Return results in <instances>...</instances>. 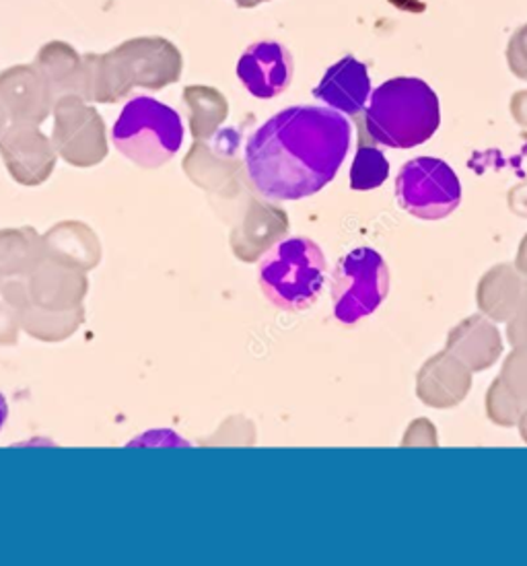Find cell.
I'll return each instance as SVG.
<instances>
[{"label":"cell","instance_id":"obj_20","mask_svg":"<svg viewBox=\"0 0 527 566\" xmlns=\"http://www.w3.org/2000/svg\"><path fill=\"white\" fill-rule=\"evenodd\" d=\"M509 109H512L513 119L527 130V90L513 93Z\"/></svg>","mask_w":527,"mask_h":566},{"label":"cell","instance_id":"obj_11","mask_svg":"<svg viewBox=\"0 0 527 566\" xmlns=\"http://www.w3.org/2000/svg\"><path fill=\"white\" fill-rule=\"evenodd\" d=\"M476 301L484 315L495 322H512L527 305V276L512 264H498L483 276Z\"/></svg>","mask_w":527,"mask_h":566},{"label":"cell","instance_id":"obj_13","mask_svg":"<svg viewBox=\"0 0 527 566\" xmlns=\"http://www.w3.org/2000/svg\"><path fill=\"white\" fill-rule=\"evenodd\" d=\"M388 176H390V164L383 150L377 149L376 143L369 145L361 140L350 165V188L357 192H369L383 186Z\"/></svg>","mask_w":527,"mask_h":566},{"label":"cell","instance_id":"obj_4","mask_svg":"<svg viewBox=\"0 0 527 566\" xmlns=\"http://www.w3.org/2000/svg\"><path fill=\"white\" fill-rule=\"evenodd\" d=\"M328 262L314 239L278 241L262 258L257 281L264 297L283 312H303L319 298Z\"/></svg>","mask_w":527,"mask_h":566},{"label":"cell","instance_id":"obj_10","mask_svg":"<svg viewBox=\"0 0 527 566\" xmlns=\"http://www.w3.org/2000/svg\"><path fill=\"white\" fill-rule=\"evenodd\" d=\"M472 371L450 350H443L422 365L417 377V396L431 408H453L466 400Z\"/></svg>","mask_w":527,"mask_h":566},{"label":"cell","instance_id":"obj_2","mask_svg":"<svg viewBox=\"0 0 527 566\" xmlns=\"http://www.w3.org/2000/svg\"><path fill=\"white\" fill-rule=\"evenodd\" d=\"M441 105L431 85L396 76L379 85L365 107V138L390 149H412L439 130Z\"/></svg>","mask_w":527,"mask_h":566},{"label":"cell","instance_id":"obj_8","mask_svg":"<svg viewBox=\"0 0 527 566\" xmlns=\"http://www.w3.org/2000/svg\"><path fill=\"white\" fill-rule=\"evenodd\" d=\"M235 73L252 97L266 102L288 90L293 59L278 42H257L243 52Z\"/></svg>","mask_w":527,"mask_h":566},{"label":"cell","instance_id":"obj_5","mask_svg":"<svg viewBox=\"0 0 527 566\" xmlns=\"http://www.w3.org/2000/svg\"><path fill=\"white\" fill-rule=\"evenodd\" d=\"M112 143L143 169L164 167L183 145L180 114L149 95L133 97L112 128Z\"/></svg>","mask_w":527,"mask_h":566},{"label":"cell","instance_id":"obj_3","mask_svg":"<svg viewBox=\"0 0 527 566\" xmlns=\"http://www.w3.org/2000/svg\"><path fill=\"white\" fill-rule=\"evenodd\" d=\"M180 50L166 38H135L107 54H85V81L104 91V97H118L133 87L161 90L181 75Z\"/></svg>","mask_w":527,"mask_h":566},{"label":"cell","instance_id":"obj_22","mask_svg":"<svg viewBox=\"0 0 527 566\" xmlns=\"http://www.w3.org/2000/svg\"><path fill=\"white\" fill-rule=\"evenodd\" d=\"M238 7H242V9H254V7H260V4H264V2H271V0H233Z\"/></svg>","mask_w":527,"mask_h":566},{"label":"cell","instance_id":"obj_21","mask_svg":"<svg viewBox=\"0 0 527 566\" xmlns=\"http://www.w3.org/2000/svg\"><path fill=\"white\" fill-rule=\"evenodd\" d=\"M517 264H515V269L519 270V272H524L527 276V235L521 241V245H519V252H517V260H515Z\"/></svg>","mask_w":527,"mask_h":566},{"label":"cell","instance_id":"obj_24","mask_svg":"<svg viewBox=\"0 0 527 566\" xmlns=\"http://www.w3.org/2000/svg\"><path fill=\"white\" fill-rule=\"evenodd\" d=\"M519 431H521V437H524V441L527 443V408L524 410V415L519 417Z\"/></svg>","mask_w":527,"mask_h":566},{"label":"cell","instance_id":"obj_7","mask_svg":"<svg viewBox=\"0 0 527 566\" xmlns=\"http://www.w3.org/2000/svg\"><path fill=\"white\" fill-rule=\"evenodd\" d=\"M393 190L398 205L422 221L445 219L462 202V184L455 171L435 157H417L402 165Z\"/></svg>","mask_w":527,"mask_h":566},{"label":"cell","instance_id":"obj_23","mask_svg":"<svg viewBox=\"0 0 527 566\" xmlns=\"http://www.w3.org/2000/svg\"><path fill=\"white\" fill-rule=\"evenodd\" d=\"M7 417H9V406H7V400H4V396L0 394V429L4 427V422H7Z\"/></svg>","mask_w":527,"mask_h":566},{"label":"cell","instance_id":"obj_15","mask_svg":"<svg viewBox=\"0 0 527 566\" xmlns=\"http://www.w3.org/2000/svg\"><path fill=\"white\" fill-rule=\"evenodd\" d=\"M498 379L527 408V344L515 346V350L505 360Z\"/></svg>","mask_w":527,"mask_h":566},{"label":"cell","instance_id":"obj_9","mask_svg":"<svg viewBox=\"0 0 527 566\" xmlns=\"http://www.w3.org/2000/svg\"><path fill=\"white\" fill-rule=\"evenodd\" d=\"M314 97L340 114L359 116L371 97V78L367 66L350 54L338 60L322 76L314 90Z\"/></svg>","mask_w":527,"mask_h":566},{"label":"cell","instance_id":"obj_14","mask_svg":"<svg viewBox=\"0 0 527 566\" xmlns=\"http://www.w3.org/2000/svg\"><path fill=\"white\" fill-rule=\"evenodd\" d=\"M524 410H526V403L521 402L519 398H515L512 391L503 386L500 379L493 381V386L486 394V412L495 424L513 427L519 422Z\"/></svg>","mask_w":527,"mask_h":566},{"label":"cell","instance_id":"obj_19","mask_svg":"<svg viewBox=\"0 0 527 566\" xmlns=\"http://www.w3.org/2000/svg\"><path fill=\"white\" fill-rule=\"evenodd\" d=\"M509 209L519 217H527V178L509 190Z\"/></svg>","mask_w":527,"mask_h":566},{"label":"cell","instance_id":"obj_16","mask_svg":"<svg viewBox=\"0 0 527 566\" xmlns=\"http://www.w3.org/2000/svg\"><path fill=\"white\" fill-rule=\"evenodd\" d=\"M507 66L519 81H527V23L515 31L505 50Z\"/></svg>","mask_w":527,"mask_h":566},{"label":"cell","instance_id":"obj_18","mask_svg":"<svg viewBox=\"0 0 527 566\" xmlns=\"http://www.w3.org/2000/svg\"><path fill=\"white\" fill-rule=\"evenodd\" d=\"M507 336H509L513 346H524V344H527V305L509 322Z\"/></svg>","mask_w":527,"mask_h":566},{"label":"cell","instance_id":"obj_17","mask_svg":"<svg viewBox=\"0 0 527 566\" xmlns=\"http://www.w3.org/2000/svg\"><path fill=\"white\" fill-rule=\"evenodd\" d=\"M404 446H438V437L435 429L426 418H419L417 422L410 424L407 437H404Z\"/></svg>","mask_w":527,"mask_h":566},{"label":"cell","instance_id":"obj_1","mask_svg":"<svg viewBox=\"0 0 527 566\" xmlns=\"http://www.w3.org/2000/svg\"><path fill=\"white\" fill-rule=\"evenodd\" d=\"M350 140L352 126L345 114L319 105L286 107L250 136L245 171L262 198L303 200L336 178Z\"/></svg>","mask_w":527,"mask_h":566},{"label":"cell","instance_id":"obj_6","mask_svg":"<svg viewBox=\"0 0 527 566\" xmlns=\"http://www.w3.org/2000/svg\"><path fill=\"white\" fill-rule=\"evenodd\" d=\"M390 293V269L383 255L359 248L345 255L331 274L334 317L352 326L379 310Z\"/></svg>","mask_w":527,"mask_h":566},{"label":"cell","instance_id":"obj_12","mask_svg":"<svg viewBox=\"0 0 527 566\" xmlns=\"http://www.w3.org/2000/svg\"><path fill=\"white\" fill-rule=\"evenodd\" d=\"M445 350L460 358L470 371H484L500 357L503 343L495 324L481 315H472L450 332Z\"/></svg>","mask_w":527,"mask_h":566}]
</instances>
